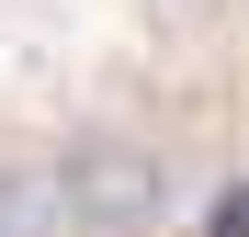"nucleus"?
I'll return each mask as SVG.
<instances>
[{
  "instance_id": "obj_1",
  "label": "nucleus",
  "mask_w": 249,
  "mask_h": 237,
  "mask_svg": "<svg viewBox=\"0 0 249 237\" xmlns=\"http://www.w3.org/2000/svg\"><path fill=\"white\" fill-rule=\"evenodd\" d=\"M46 158H57L68 237H181L193 226L204 170H193V136L170 125V113H124V102L68 113V125L46 136Z\"/></svg>"
},
{
  "instance_id": "obj_2",
  "label": "nucleus",
  "mask_w": 249,
  "mask_h": 237,
  "mask_svg": "<svg viewBox=\"0 0 249 237\" xmlns=\"http://www.w3.org/2000/svg\"><path fill=\"white\" fill-rule=\"evenodd\" d=\"M0 237H68L46 136H12V147H0Z\"/></svg>"
}]
</instances>
